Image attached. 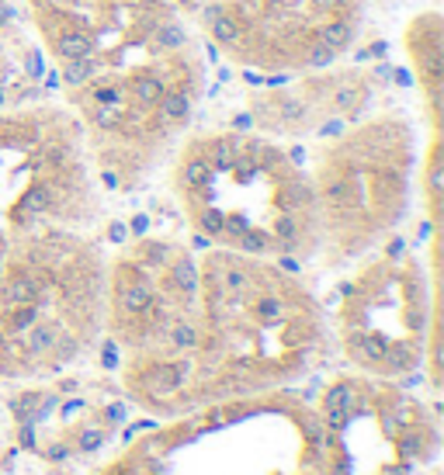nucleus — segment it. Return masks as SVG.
Listing matches in <instances>:
<instances>
[{
	"mask_svg": "<svg viewBox=\"0 0 444 475\" xmlns=\"http://www.w3.org/2000/svg\"><path fill=\"white\" fill-rule=\"evenodd\" d=\"M174 188L195 233L229 253L295 267V257L320 243L309 174L264 132L208 128L184 136Z\"/></svg>",
	"mask_w": 444,
	"mask_h": 475,
	"instance_id": "nucleus-1",
	"label": "nucleus"
},
{
	"mask_svg": "<svg viewBox=\"0 0 444 475\" xmlns=\"http://www.w3.org/2000/svg\"><path fill=\"white\" fill-rule=\"evenodd\" d=\"M416 157L413 121L400 108H378L337 128L309 177L320 239L340 253H358L389 233L406 208Z\"/></svg>",
	"mask_w": 444,
	"mask_h": 475,
	"instance_id": "nucleus-2",
	"label": "nucleus"
},
{
	"mask_svg": "<svg viewBox=\"0 0 444 475\" xmlns=\"http://www.w3.org/2000/svg\"><path fill=\"white\" fill-rule=\"evenodd\" d=\"M181 21L226 63L295 77L344 63L364 32V0H174Z\"/></svg>",
	"mask_w": 444,
	"mask_h": 475,
	"instance_id": "nucleus-3",
	"label": "nucleus"
},
{
	"mask_svg": "<svg viewBox=\"0 0 444 475\" xmlns=\"http://www.w3.org/2000/svg\"><path fill=\"white\" fill-rule=\"evenodd\" d=\"M28 25L45 49L59 94L119 80L174 45L195 39L174 0H21Z\"/></svg>",
	"mask_w": 444,
	"mask_h": 475,
	"instance_id": "nucleus-4",
	"label": "nucleus"
},
{
	"mask_svg": "<svg viewBox=\"0 0 444 475\" xmlns=\"http://www.w3.org/2000/svg\"><path fill=\"white\" fill-rule=\"evenodd\" d=\"M90 153L59 104L0 112V250L90 208Z\"/></svg>",
	"mask_w": 444,
	"mask_h": 475,
	"instance_id": "nucleus-5",
	"label": "nucleus"
},
{
	"mask_svg": "<svg viewBox=\"0 0 444 475\" xmlns=\"http://www.w3.org/2000/svg\"><path fill=\"white\" fill-rule=\"evenodd\" d=\"M424 330L438 347V323L427 319L420 271L403 250L368 264L340 302V337L347 357L371 375H409L424 357Z\"/></svg>",
	"mask_w": 444,
	"mask_h": 475,
	"instance_id": "nucleus-6",
	"label": "nucleus"
},
{
	"mask_svg": "<svg viewBox=\"0 0 444 475\" xmlns=\"http://www.w3.org/2000/svg\"><path fill=\"white\" fill-rule=\"evenodd\" d=\"M378 97V73L368 66L330 63L320 70H306L284 77L278 87L253 94L246 119L268 132H302L326 121H344L364 112L368 101Z\"/></svg>",
	"mask_w": 444,
	"mask_h": 475,
	"instance_id": "nucleus-7",
	"label": "nucleus"
},
{
	"mask_svg": "<svg viewBox=\"0 0 444 475\" xmlns=\"http://www.w3.org/2000/svg\"><path fill=\"white\" fill-rule=\"evenodd\" d=\"M97 444H101V434H97V431H87V434L80 437V447H83V451H94Z\"/></svg>",
	"mask_w": 444,
	"mask_h": 475,
	"instance_id": "nucleus-8",
	"label": "nucleus"
},
{
	"mask_svg": "<svg viewBox=\"0 0 444 475\" xmlns=\"http://www.w3.org/2000/svg\"><path fill=\"white\" fill-rule=\"evenodd\" d=\"M431 4H441V0H431Z\"/></svg>",
	"mask_w": 444,
	"mask_h": 475,
	"instance_id": "nucleus-9",
	"label": "nucleus"
}]
</instances>
